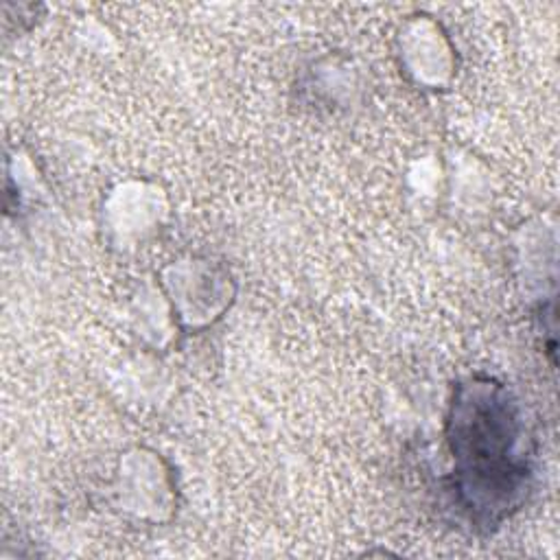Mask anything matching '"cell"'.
Returning a JSON list of instances; mask_svg holds the SVG:
<instances>
[{"mask_svg":"<svg viewBox=\"0 0 560 560\" xmlns=\"http://www.w3.org/2000/svg\"><path fill=\"white\" fill-rule=\"evenodd\" d=\"M453 490L472 523L494 527L516 510L532 479V438L510 392L492 378L455 387L446 420Z\"/></svg>","mask_w":560,"mask_h":560,"instance_id":"cell-1","label":"cell"}]
</instances>
